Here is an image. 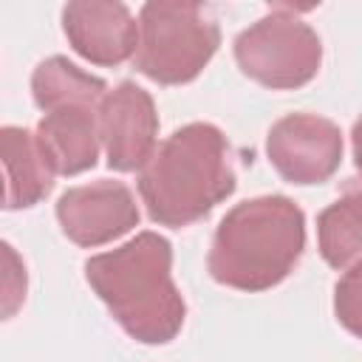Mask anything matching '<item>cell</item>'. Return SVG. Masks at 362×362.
Instances as JSON below:
<instances>
[{
	"label": "cell",
	"instance_id": "cell-1",
	"mask_svg": "<svg viewBox=\"0 0 362 362\" xmlns=\"http://www.w3.org/2000/svg\"><path fill=\"white\" fill-rule=\"evenodd\" d=\"M85 280L127 337L141 345L173 342L187 320V303L173 280V246L158 232L85 260Z\"/></svg>",
	"mask_w": 362,
	"mask_h": 362
},
{
	"label": "cell",
	"instance_id": "cell-2",
	"mask_svg": "<svg viewBox=\"0 0 362 362\" xmlns=\"http://www.w3.org/2000/svg\"><path fill=\"white\" fill-rule=\"evenodd\" d=\"M238 187L229 141L209 122L173 130L139 173V195L158 226H189L206 218Z\"/></svg>",
	"mask_w": 362,
	"mask_h": 362
},
{
	"label": "cell",
	"instance_id": "cell-3",
	"mask_svg": "<svg viewBox=\"0 0 362 362\" xmlns=\"http://www.w3.org/2000/svg\"><path fill=\"white\" fill-rule=\"evenodd\" d=\"M305 249V215L286 195H257L235 204L218 223L206 255L215 283L235 291L280 286Z\"/></svg>",
	"mask_w": 362,
	"mask_h": 362
},
{
	"label": "cell",
	"instance_id": "cell-4",
	"mask_svg": "<svg viewBox=\"0 0 362 362\" xmlns=\"http://www.w3.org/2000/svg\"><path fill=\"white\" fill-rule=\"evenodd\" d=\"M221 45L218 20L201 3H144L133 65L156 85H187Z\"/></svg>",
	"mask_w": 362,
	"mask_h": 362
},
{
	"label": "cell",
	"instance_id": "cell-5",
	"mask_svg": "<svg viewBox=\"0 0 362 362\" xmlns=\"http://www.w3.org/2000/svg\"><path fill=\"white\" fill-rule=\"evenodd\" d=\"M235 62L263 88L297 90L320 74L322 42L297 8L274 6L235 37Z\"/></svg>",
	"mask_w": 362,
	"mask_h": 362
},
{
	"label": "cell",
	"instance_id": "cell-6",
	"mask_svg": "<svg viewBox=\"0 0 362 362\" xmlns=\"http://www.w3.org/2000/svg\"><path fill=\"white\" fill-rule=\"evenodd\" d=\"M266 156L277 175L297 187L328 181L342 161L339 127L317 113H288L266 136Z\"/></svg>",
	"mask_w": 362,
	"mask_h": 362
},
{
	"label": "cell",
	"instance_id": "cell-7",
	"mask_svg": "<svg viewBox=\"0 0 362 362\" xmlns=\"http://www.w3.org/2000/svg\"><path fill=\"white\" fill-rule=\"evenodd\" d=\"M139 204L124 181L99 178L93 184L71 187L57 201V221L62 235L85 249L105 246L133 226H139Z\"/></svg>",
	"mask_w": 362,
	"mask_h": 362
},
{
	"label": "cell",
	"instance_id": "cell-8",
	"mask_svg": "<svg viewBox=\"0 0 362 362\" xmlns=\"http://www.w3.org/2000/svg\"><path fill=\"white\" fill-rule=\"evenodd\" d=\"M99 133L110 170L141 173L156 153L158 136L153 96L136 82H119L99 105Z\"/></svg>",
	"mask_w": 362,
	"mask_h": 362
},
{
	"label": "cell",
	"instance_id": "cell-9",
	"mask_svg": "<svg viewBox=\"0 0 362 362\" xmlns=\"http://www.w3.org/2000/svg\"><path fill=\"white\" fill-rule=\"evenodd\" d=\"M68 45L88 62L116 68L136 57L139 23L119 0H74L62 8Z\"/></svg>",
	"mask_w": 362,
	"mask_h": 362
},
{
	"label": "cell",
	"instance_id": "cell-10",
	"mask_svg": "<svg viewBox=\"0 0 362 362\" xmlns=\"http://www.w3.org/2000/svg\"><path fill=\"white\" fill-rule=\"evenodd\" d=\"M37 144L54 175H79L99 158V107H59L37 122Z\"/></svg>",
	"mask_w": 362,
	"mask_h": 362
},
{
	"label": "cell",
	"instance_id": "cell-11",
	"mask_svg": "<svg viewBox=\"0 0 362 362\" xmlns=\"http://www.w3.org/2000/svg\"><path fill=\"white\" fill-rule=\"evenodd\" d=\"M3 170H6V209H31L37 206L54 187V173L45 164L37 136L25 127L6 124L0 130Z\"/></svg>",
	"mask_w": 362,
	"mask_h": 362
},
{
	"label": "cell",
	"instance_id": "cell-12",
	"mask_svg": "<svg viewBox=\"0 0 362 362\" xmlns=\"http://www.w3.org/2000/svg\"><path fill=\"white\" fill-rule=\"evenodd\" d=\"M317 246L331 269L362 263V173L351 175L342 195L317 218Z\"/></svg>",
	"mask_w": 362,
	"mask_h": 362
},
{
	"label": "cell",
	"instance_id": "cell-13",
	"mask_svg": "<svg viewBox=\"0 0 362 362\" xmlns=\"http://www.w3.org/2000/svg\"><path fill=\"white\" fill-rule=\"evenodd\" d=\"M31 96L42 113L59 107H99L107 96L105 79L76 68L68 57H48L31 74Z\"/></svg>",
	"mask_w": 362,
	"mask_h": 362
},
{
	"label": "cell",
	"instance_id": "cell-14",
	"mask_svg": "<svg viewBox=\"0 0 362 362\" xmlns=\"http://www.w3.org/2000/svg\"><path fill=\"white\" fill-rule=\"evenodd\" d=\"M334 317L339 325L362 339V263L342 272L334 286Z\"/></svg>",
	"mask_w": 362,
	"mask_h": 362
},
{
	"label": "cell",
	"instance_id": "cell-15",
	"mask_svg": "<svg viewBox=\"0 0 362 362\" xmlns=\"http://www.w3.org/2000/svg\"><path fill=\"white\" fill-rule=\"evenodd\" d=\"M351 144H354V164H356V170L362 173V116L354 122V130H351Z\"/></svg>",
	"mask_w": 362,
	"mask_h": 362
}]
</instances>
